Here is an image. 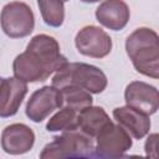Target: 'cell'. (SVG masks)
<instances>
[{
	"instance_id": "obj_1",
	"label": "cell",
	"mask_w": 159,
	"mask_h": 159,
	"mask_svg": "<svg viewBox=\"0 0 159 159\" xmlns=\"http://www.w3.org/2000/svg\"><path fill=\"white\" fill-rule=\"evenodd\" d=\"M67 58L61 53L57 40L46 34L34 36L26 50L17 55L12 62L14 76L21 81L42 82L60 70Z\"/></svg>"
},
{
	"instance_id": "obj_2",
	"label": "cell",
	"mask_w": 159,
	"mask_h": 159,
	"mask_svg": "<svg viewBox=\"0 0 159 159\" xmlns=\"http://www.w3.org/2000/svg\"><path fill=\"white\" fill-rule=\"evenodd\" d=\"M125 52L143 76L159 77V36L149 27L135 29L125 40Z\"/></svg>"
},
{
	"instance_id": "obj_3",
	"label": "cell",
	"mask_w": 159,
	"mask_h": 159,
	"mask_svg": "<svg viewBox=\"0 0 159 159\" xmlns=\"http://www.w3.org/2000/svg\"><path fill=\"white\" fill-rule=\"evenodd\" d=\"M108 84L106 73L89 63L84 62H66L52 77V84L56 88L66 86H77L86 89L91 94L102 93Z\"/></svg>"
},
{
	"instance_id": "obj_4",
	"label": "cell",
	"mask_w": 159,
	"mask_h": 159,
	"mask_svg": "<svg viewBox=\"0 0 159 159\" xmlns=\"http://www.w3.org/2000/svg\"><path fill=\"white\" fill-rule=\"evenodd\" d=\"M94 155L93 138L81 130H67L53 138L40 153L41 159L52 158H91Z\"/></svg>"
},
{
	"instance_id": "obj_5",
	"label": "cell",
	"mask_w": 159,
	"mask_h": 159,
	"mask_svg": "<svg viewBox=\"0 0 159 159\" xmlns=\"http://www.w3.org/2000/svg\"><path fill=\"white\" fill-rule=\"evenodd\" d=\"M0 25L4 34L11 39L26 37L34 31L35 15L27 4L11 1L0 12Z\"/></svg>"
},
{
	"instance_id": "obj_6",
	"label": "cell",
	"mask_w": 159,
	"mask_h": 159,
	"mask_svg": "<svg viewBox=\"0 0 159 159\" xmlns=\"http://www.w3.org/2000/svg\"><path fill=\"white\" fill-rule=\"evenodd\" d=\"M94 139V154L102 158L122 157L133 145L129 133L119 124H114L113 122L104 127Z\"/></svg>"
},
{
	"instance_id": "obj_7",
	"label": "cell",
	"mask_w": 159,
	"mask_h": 159,
	"mask_svg": "<svg viewBox=\"0 0 159 159\" xmlns=\"http://www.w3.org/2000/svg\"><path fill=\"white\" fill-rule=\"evenodd\" d=\"M75 45L81 55L93 58H103L112 51L111 36L94 25L82 27L75 37Z\"/></svg>"
},
{
	"instance_id": "obj_8",
	"label": "cell",
	"mask_w": 159,
	"mask_h": 159,
	"mask_svg": "<svg viewBox=\"0 0 159 159\" xmlns=\"http://www.w3.org/2000/svg\"><path fill=\"white\" fill-rule=\"evenodd\" d=\"M62 104L61 91L53 86H43L30 96L25 107V113L32 122L40 123L55 109H60Z\"/></svg>"
},
{
	"instance_id": "obj_9",
	"label": "cell",
	"mask_w": 159,
	"mask_h": 159,
	"mask_svg": "<svg viewBox=\"0 0 159 159\" xmlns=\"http://www.w3.org/2000/svg\"><path fill=\"white\" fill-rule=\"evenodd\" d=\"M124 101L127 106H130L148 116L154 114L159 108L158 89L143 81H133L125 87Z\"/></svg>"
},
{
	"instance_id": "obj_10",
	"label": "cell",
	"mask_w": 159,
	"mask_h": 159,
	"mask_svg": "<svg viewBox=\"0 0 159 159\" xmlns=\"http://www.w3.org/2000/svg\"><path fill=\"white\" fill-rule=\"evenodd\" d=\"M35 144L34 130L24 123H14L1 133V148L11 155H20L30 152Z\"/></svg>"
},
{
	"instance_id": "obj_11",
	"label": "cell",
	"mask_w": 159,
	"mask_h": 159,
	"mask_svg": "<svg viewBox=\"0 0 159 159\" xmlns=\"http://www.w3.org/2000/svg\"><path fill=\"white\" fill-rule=\"evenodd\" d=\"M27 83L19 78L7 77L0 82V117L7 118L17 113L25 96Z\"/></svg>"
},
{
	"instance_id": "obj_12",
	"label": "cell",
	"mask_w": 159,
	"mask_h": 159,
	"mask_svg": "<svg viewBox=\"0 0 159 159\" xmlns=\"http://www.w3.org/2000/svg\"><path fill=\"white\" fill-rule=\"evenodd\" d=\"M113 118L116 122L124 128L130 137L135 139H143L149 134L150 130V118L148 114L130 107L123 106L113 109Z\"/></svg>"
},
{
	"instance_id": "obj_13",
	"label": "cell",
	"mask_w": 159,
	"mask_h": 159,
	"mask_svg": "<svg viewBox=\"0 0 159 159\" xmlns=\"http://www.w3.org/2000/svg\"><path fill=\"white\" fill-rule=\"evenodd\" d=\"M130 17L129 6L124 0H104L96 9V19L104 27L119 31L123 30Z\"/></svg>"
},
{
	"instance_id": "obj_14",
	"label": "cell",
	"mask_w": 159,
	"mask_h": 159,
	"mask_svg": "<svg viewBox=\"0 0 159 159\" xmlns=\"http://www.w3.org/2000/svg\"><path fill=\"white\" fill-rule=\"evenodd\" d=\"M78 130L87 134L91 138H96L97 134L107 127L112 119L102 107L87 106L78 112Z\"/></svg>"
},
{
	"instance_id": "obj_15",
	"label": "cell",
	"mask_w": 159,
	"mask_h": 159,
	"mask_svg": "<svg viewBox=\"0 0 159 159\" xmlns=\"http://www.w3.org/2000/svg\"><path fill=\"white\" fill-rule=\"evenodd\" d=\"M78 112L70 106H62L46 123L48 132H67L78 129Z\"/></svg>"
},
{
	"instance_id": "obj_16",
	"label": "cell",
	"mask_w": 159,
	"mask_h": 159,
	"mask_svg": "<svg viewBox=\"0 0 159 159\" xmlns=\"http://www.w3.org/2000/svg\"><path fill=\"white\" fill-rule=\"evenodd\" d=\"M42 20L51 27H60L65 20V2L62 0H37Z\"/></svg>"
},
{
	"instance_id": "obj_17",
	"label": "cell",
	"mask_w": 159,
	"mask_h": 159,
	"mask_svg": "<svg viewBox=\"0 0 159 159\" xmlns=\"http://www.w3.org/2000/svg\"><path fill=\"white\" fill-rule=\"evenodd\" d=\"M58 89L61 91L62 94V101H63L62 106H70L77 111H81L82 108L91 106L93 103V98L91 93L77 86H66Z\"/></svg>"
},
{
	"instance_id": "obj_18",
	"label": "cell",
	"mask_w": 159,
	"mask_h": 159,
	"mask_svg": "<svg viewBox=\"0 0 159 159\" xmlns=\"http://www.w3.org/2000/svg\"><path fill=\"white\" fill-rule=\"evenodd\" d=\"M157 143H158V134L157 133L149 134V137L145 140V145H144L145 154L148 157L157 158Z\"/></svg>"
},
{
	"instance_id": "obj_19",
	"label": "cell",
	"mask_w": 159,
	"mask_h": 159,
	"mask_svg": "<svg viewBox=\"0 0 159 159\" xmlns=\"http://www.w3.org/2000/svg\"><path fill=\"white\" fill-rule=\"evenodd\" d=\"M82 2H87V4H93V2H97L99 0H81Z\"/></svg>"
},
{
	"instance_id": "obj_20",
	"label": "cell",
	"mask_w": 159,
	"mask_h": 159,
	"mask_svg": "<svg viewBox=\"0 0 159 159\" xmlns=\"http://www.w3.org/2000/svg\"><path fill=\"white\" fill-rule=\"evenodd\" d=\"M62 1H63V2H66V1H68V0H62Z\"/></svg>"
},
{
	"instance_id": "obj_21",
	"label": "cell",
	"mask_w": 159,
	"mask_h": 159,
	"mask_svg": "<svg viewBox=\"0 0 159 159\" xmlns=\"http://www.w3.org/2000/svg\"><path fill=\"white\" fill-rule=\"evenodd\" d=\"M1 80H2V77H0V82H1Z\"/></svg>"
}]
</instances>
